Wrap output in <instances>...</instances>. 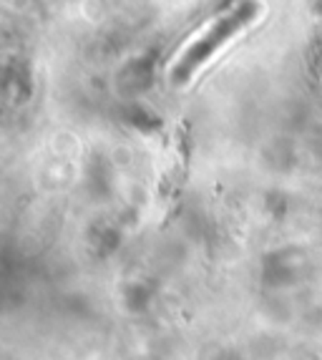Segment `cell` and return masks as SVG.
Returning a JSON list of instances; mask_svg holds the SVG:
<instances>
[{
  "label": "cell",
  "mask_w": 322,
  "mask_h": 360,
  "mask_svg": "<svg viewBox=\"0 0 322 360\" xmlns=\"http://www.w3.org/2000/svg\"><path fill=\"white\" fill-rule=\"evenodd\" d=\"M259 15V6H257V0H242L237 8H232L229 13H224L219 20H217L212 28L199 38L197 43H191L186 53L179 58V63L174 66L172 71V81L174 84H186L199 68L207 63L221 46H227L234 36H239L252 20Z\"/></svg>",
  "instance_id": "1"
}]
</instances>
